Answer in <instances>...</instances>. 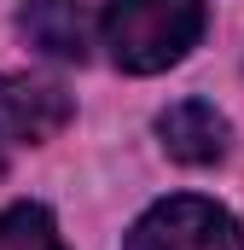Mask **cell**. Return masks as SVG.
Listing matches in <instances>:
<instances>
[{"label":"cell","mask_w":244,"mask_h":250,"mask_svg":"<svg viewBox=\"0 0 244 250\" xmlns=\"http://www.w3.org/2000/svg\"><path fill=\"white\" fill-rule=\"evenodd\" d=\"M203 35V0H111L105 6V47L122 70L157 76L181 64Z\"/></svg>","instance_id":"1"},{"label":"cell","mask_w":244,"mask_h":250,"mask_svg":"<svg viewBox=\"0 0 244 250\" xmlns=\"http://www.w3.org/2000/svg\"><path fill=\"white\" fill-rule=\"evenodd\" d=\"M122 250H244V221L209 198H163L128 227Z\"/></svg>","instance_id":"2"},{"label":"cell","mask_w":244,"mask_h":250,"mask_svg":"<svg viewBox=\"0 0 244 250\" xmlns=\"http://www.w3.org/2000/svg\"><path fill=\"white\" fill-rule=\"evenodd\" d=\"M64 123H70V93L59 82H29L0 70V140L35 146V140H53Z\"/></svg>","instance_id":"3"},{"label":"cell","mask_w":244,"mask_h":250,"mask_svg":"<svg viewBox=\"0 0 244 250\" xmlns=\"http://www.w3.org/2000/svg\"><path fill=\"white\" fill-rule=\"evenodd\" d=\"M157 140H163V151L175 163H192L198 169V163H221L227 157L233 128H227V117L209 99H181V105H169L157 117Z\"/></svg>","instance_id":"4"},{"label":"cell","mask_w":244,"mask_h":250,"mask_svg":"<svg viewBox=\"0 0 244 250\" xmlns=\"http://www.w3.org/2000/svg\"><path fill=\"white\" fill-rule=\"evenodd\" d=\"M18 29H23V41L35 53H47V59H59V64H81L93 23H87V6L81 0H29L18 12Z\"/></svg>","instance_id":"5"},{"label":"cell","mask_w":244,"mask_h":250,"mask_svg":"<svg viewBox=\"0 0 244 250\" xmlns=\"http://www.w3.org/2000/svg\"><path fill=\"white\" fill-rule=\"evenodd\" d=\"M0 250H64L59 221L41 204H12L0 209Z\"/></svg>","instance_id":"6"},{"label":"cell","mask_w":244,"mask_h":250,"mask_svg":"<svg viewBox=\"0 0 244 250\" xmlns=\"http://www.w3.org/2000/svg\"><path fill=\"white\" fill-rule=\"evenodd\" d=\"M0 169H6V163H0Z\"/></svg>","instance_id":"7"}]
</instances>
